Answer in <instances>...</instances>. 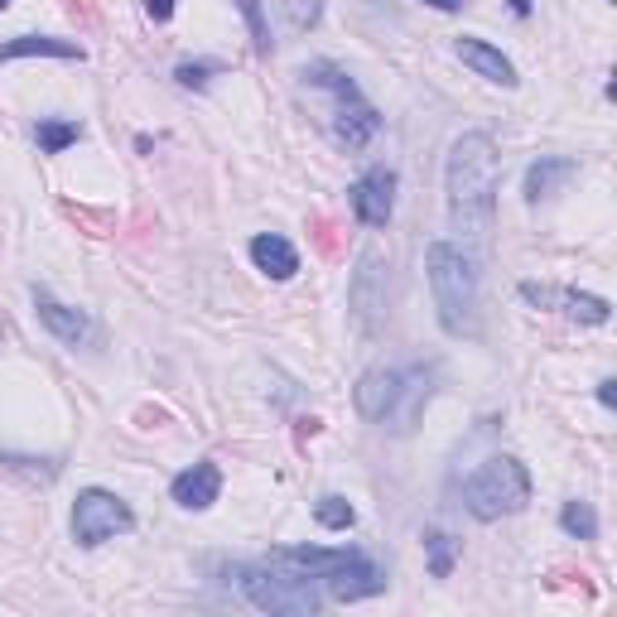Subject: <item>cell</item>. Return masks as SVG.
Instances as JSON below:
<instances>
[{"mask_svg":"<svg viewBox=\"0 0 617 617\" xmlns=\"http://www.w3.org/2000/svg\"><path fill=\"white\" fill-rule=\"evenodd\" d=\"M305 78H309L313 87H329L333 97H337V107H333V141H337V145L363 150L371 135L381 131V111L371 107L363 92H357V83L343 73V68H333V63H309Z\"/></svg>","mask_w":617,"mask_h":617,"instance_id":"cell-5","label":"cell"},{"mask_svg":"<svg viewBox=\"0 0 617 617\" xmlns=\"http://www.w3.org/2000/svg\"><path fill=\"white\" fill-rule=\"evenodd\" d=\"M5 5H10V0H0V10H5Z\"/></svg>","mask_w":617,"mask_h":617,"instance_id":"cell-31","label":"cell"},{"mask_svg":"<svg viewBox=\"0 0 617 617\" xmlns=\"http://www.w3.org/2000/svg\"><path fill=\"white\" fill-rule=\"evenodd\" d=\"M497 183H502V159L487 131L459 135L449 150V169H444V189H449V223L459 237H468L483 247L493 232L497 213Z\"/></svg>","mask_w":617,"mask_h":617,"instance_id":"cell-1","label":"cell"},{"mask_svg":"<svg viewBox=\"0 0 617 617\" xmlns=\"http://www.w3.org/2000/svg\"><path fill=\"white\" fill-rule=\"evenodd\" d=\"M169 493L183 511H207L217 502V493H223V473H217V463H193V468H183L174 477Z\"/></svg>","mask_w":617,"mask_h":617,"instance_id":"cell-12","label":"cell"},{"mask_svg":"<svg viewBox=\"0 0 617 617\" xmlns=\"http://www.w3.org/2000/svg\"><path fill=\"white\" fill-rule=\"evenodd\" d=\"M237 10H241V20H247V29H251V49L261 54V58H271V25H265V5L261 0H237Z\"/></svg>","mask_w":617,"mask_h":617,"instance_id":"cell-22","label":"cell"},{"mask_svg":"<svg viewBox=\"0 0 617 617\" xmlns=\"http://www.w3.org/2000/svg\"><path fill=\"white\" fill-rule=\"evenodd\" d=\"M579 165L569 155H541L535 165L526 169V203H541V198H550L560 189L565 179H574Z\"/></svg>","mask_w":617,"mask_h":617,"instance_id":"cell-16","label":"cell"},{"mask_svg":"<svg viewBox=\"0 0 617 617\" xmlns=\"http://www.w3.org/2000/svg\"><path fill=\"white\" fill-rule=\"evenodd\" d=\"M429 381H435V367H415V371H405V381H401V395H395V411L387 415V425L395 429V435H411L415 420H420V411L429 405Z\"/></svg>","mask_w":617,"mask_h":617,"instance_id":"cell-14","label":"cell"},{"mask_svg":"<svg viewBox=\"0 0 617 617\" xmlns=\"http://www.w3.org/2000/svg\"><path fill=\"white\" fill-rule=\"evenodd\" d=\"M313 517H319L323 531H347V526L357 521V511H353V502H347V497L329 493V497H319V502H313Z\"/></svg>","mask_w":617,"mask_h":617,"instance_id":"cell-21","label":"cell"},{"mask_svg":"<svg viewBox=\"0 0 617 617\" xmlns=\"http://www.w3.org/2000/svg\"><path fill=\"white\" fill-rule=\"evenodd\" d=\"M313 227H319V247L329 251V256H337V241H333V223H329V217H319Z\"/></svg>","mask_w":617,"mask_h":617,"instance_id":"cell-26","label":"cell"},{"mask_svg":"<svg viewBox=\"0 0 617 617\" xmlns=\"http://www.w3.org/2000/svg\"><path fill=\"white\" fill-rule=\"evenodd\" d=\"M329 598H337V603H357V598H371V593H381L387 589V569H381L371 555H363V550H353L347 555V565H337L329 579Z\"/></svg>","mask_w":617,"mask_h":617,"instance_id":"cell-9","label":"cell"},{"mask_svg":"<svg viewBox=\"0 0 617 617\" xmlns=\"http://www.w3.org/2000/svg\"><path fill=\"white\" fill-rule=\"evenodd\" d=\"M145 15L155 20V25H165V20L174 15V0H145Z\"/></svg>","mask_w":617,"mask_h":617,"instance_id":"cell-25","label":"cell"},{"mask_svg":"<svg viewBox=\"0 0 617 617\" xmlns=\"http://www.w3.org/2000/svg\"><path fill=\"white\" fill-rule=\"evenodd\" d=\"M429 289H435V309L444 333L473 337L477 333V305H483V285H477V261L453 241H435L425 251Z\"/></svg>","mask_w":617,"mask_h":617,"instance_id":"cell-2","label":"cell"},{"mask_svg":"<svg viewBox=\"0 0 617 617\" xmlns=\"http://www.w3.org/2000/svg\"><path fill=\"white\" fill-rule=\"evenodd\" d=\"M126 531H135V517L116 493H107V487H87V493H78V502H73L78 545H87L92 550V545L111 541V535H126Z\"/></svg>","mask_w":617,"mask_h":617,"instance_id":"cell-6","label":"cell"},{"mask_svg":"<svg viewBox=\"0 0 617 617\" xmlns=\"http://www.w3.org/2000/svg\"><path fill=\"white\" fill-rule=\"evenodd\" d=\"M34 54H44V58H83V44L49 39V34H25V39L0 44V63H10V58H34Z\"/></svg>","mask_w":617,"mask_h":617,"instance_id":"cell-17","label":"cell"},{"mask_svg":"<svg viewBox=\"0 0 617 617\" xmlns=\"http://www.w3.org/2000/svg\"><path fill=\"white\" fill-rule=\"evenodd\" d=\"M34 309H39V323L58 337V343L83 347L87 337H92V319H87V313L73 309V305H58L49 289H34Z\"/></svg>","mask_w":617,"mask_h":617,"instance_id":"cell-11","label":"cell"},{"mask_svg":"<svg viewBox=\"0 0 617 617\" xmlns=\"http://www.w3.org/2000/svg\"><path fill=\"white\" fill-rule=\"evenodd\" d=\"M34 135H39V150H44V155H63L68 145H78L83 126H78V121H54V116H44V121L34 126Z\"/></svg>","mask_w":617,"mask_h":617,"instance_id":"cell-20","label":"cell"},{"mask_svg":"<svg viewBox=\"0 0 617 617\" xmlns=\"http://www.w3.org/2000/svg\"><path fill=\"white\" fill-rule=\"evenodd\" d=\"M281 10H285V20H289V29H313L319 25V15H323V0H281Z\"/></svg>","mask_w":617,"mask_h":617,"instance_id":"cell-23","label":"cell"},{"mask_svg":"<svg viewBox=\"0 0 617 617\" xmlns=\"http://www.w3.org/2000/svg\"><path fill=\"white\" fill-rule=\"evenodd\" d=\"M63 5H68V15H83V20H92V5H87V0H63Z\"/></svg>","mask_w":617,"mask_h":617,"instance_id":"cell-28","label":"cell"},{"mask_svg":"<svg viewBox=\"0 0 617 617\" xmlns=\"http://www.w3.org/2000/svg\"><path fill=\"white\" fill-rule=\"evenodd\" d=\"M511 10H517V15H531V0H511Z\"/></svg>","mask_w":617,"mask_h":617,"instance_id":"cell-30","label":"cell"},{"mask_svg":"<svg viewBox=\"0 0 617 617\" xmlns=\"http://www.w3.org/2000/svg\"><path fill=\"white\" fill-rule=\"evenodd\" d=\"M401 381H405V371H391V367L363 371V381H357V391H353L357 411H363L367 420L387 425V415L395 411V395H401Z\"/></svg>","mask_w":617,"mask_h":617,"instance_id":"cell-10","label":"cell"},{"mask_svg":"<svg viewBox=\"0 0 617 617\" xmlns=\"http://www.w3.org/2000/svg\"><path fill=\"white\" fill-rule=\"evenodd\" d=\"M598 401L608 405V411L617 405V381H613V377H608V381H598Z\"/></svg>","mask_w":617,"mask_h":617,"instance_id":"cell-27","label":"cell"},{"mask_svg":"<svg viewBox=\"0 0 617 617\" xmlns=\"http://www.w3.org/2000/svg\"><path fill=\"white\" fill-rule=\"evenodd\" d=\"M521 299H526V305H541V309H560V313H569V319H579V323H608L613 319L608 299L579 295V289H555V285L526 281V285H521Z\"/></svg>","mask_w":617,"mask_h":617,"instance_id":"cell-8","label":"cell"},{"mask_svg":"<svg viewBox=\"0 0 617 617\" xmlns=\"http://www.w3.org/2000/svg\"><path fill=\"white\" fill-rule=\"evenodd\" d=\"M560 526H565V535H574V541H598V511H593V502H584V497H574V502H565V511H560Z\"/></svg>","mask_w":617,"mask_h":617,"instance_id":"cell-19","label":"cell"},{"mask_svg":"<svg viewBox=\"0 0 617 617\" xmlns=\"http://www.w3.org/2000/svg\"><path fill=\"white\" fill-rule=\"evenodd\" d=\"M207 73H217V63H179V83L183 87H207Z\"/></svg>","mask_w":617,"mask_h":617,"instance_id":"cell-24","label":"cell"},{"mask_svg":"<svg viewBox=\"0 0 617 617\" xmlns=\"http://www.w3.org/2000/svg\"><path fill=\"white\" fill-rule=\"evenodd\" d=\"M425 5H435V10H463L468 0H425Z\"/></svg>","mask_w":617,"mask_h":617,"instance_id":"cell-29","label":"cell"},{"mask_svg":"<svg viewBox=\"0 0 617 617\" xmlns=\"http://www.w3.org/2000/svg\"><path fill=\"white\" fill-rule=\"evenodd\" d=\"M526 502H531V473H526V463L511 459V453L487 459L483 468L463 483V507H468L477 521L517 517Z\"/></svg>","mask_w":617,"mask_h":617,"instance_id":"cell-4","label":"cell"},{"mask_svg":"<svg viewBox=\"0 0 617 617\" xmlns=\"http://www.w3.org/2000/svg\"><path fill=\"white\" fill-rule=\"evenodd\" d=\"M251 261L261 275H271V281H289V275L299 271V251L289 247L285 237H275V232H261V237L251 241Z\"/></svg>","mask_w":617,"mask_h":617,"instance_id":"cell-15","label":"cell"},{"mask_svg":"<svg viewBox=\"0 0 617 617\" xmlns=\"http://www.w3.org/2000/svg\"><path fill=\"white\" fill-rule=\"evenodd\" d=\"M237 579L241 598L261 613H275V617H313L323 608V593H319V579H299L289 569L261 560V565H237L232 569Z\"/></svg>","mask_w":617,"mask_h":617,"instance_id":"cell-3","label":"cell"},{"mask_svg":"<svg viewBox=\"0 0 617 617\" xmlns=\"http://www.w3.org/2000/svg\"><path fill=\"white\" fill-rule=\"evenodd\" d=\"M425 555H429V574L449 579L453 565H459V555H463V541H453V535H444V531H425Z\"/></svg>","mask_w":617,"mask_h":617,"instance_id":"cell-18","label":"cell"},{"mask_svg":"<svg viewBox=\"0 0 617 617\" xmlns=\"http://www.w3.org/2000/svg\"><path fill=\"white\" fill-rule=\"evenodd\" d=\"M453 54H459L477 78H487V83H497V87H517V68H511V58H507L502 49H493L487 39H473V34H463V39L453 44Z\"/></svg>","mask_w":617,"mask_h":617,"instance_id":"cell-13","label":"cell"},{"mask_svg":"<svg viewBox=\"0 0 617 617\" xmlns=\"http://www.w3.org/2000/svg\"><path fill=\"white\" fill-rule=\"evenodd\" d=\"M347 203H353L357 223L363 227H387L391 213H395V174L391 169H367L363 179L347 189Z\"/></svg>","mask_w":617,"mask_h":617,"instance_id":"cell-7","label":"cell"}]
</instances>
